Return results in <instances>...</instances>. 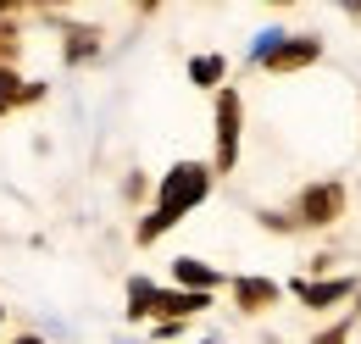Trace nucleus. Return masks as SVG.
<instances>
[{
	"label": "nucleus",
	"mask_w": 361,
	"mask_h": 344,
	"mask_svg": "<svg viewBox=\"0 0 361 344\" xmlns=\"http://www.w3.org/2000/svg\"><path fill=\"white\" fill-rule=\"evenodd\" d=\"M206 195H212V167H206V161H178V167H167L161 172V189H156V206H150V216L134 228V239L139 245H156V239L173 233Z\"/></svg>",
	"instance_id": "1"
},
{
	"label": "nucleus",
	"mask_w": 361,
	"mask_h": 344,
	"mask_svg": "<svg viewBox=\"0 0 361 344\" xmlns=\"http://www.w3.org/2000/svg\"><path fill=\"white\" fill-rule=\"evenodd\" d=\"M350 206V195H345V183L339 178H322V183H306L300 189V206H295V228H334L339 216Z\"/></svg>",
	"instance_id": "2"
},
{
	"label": "nucleus",
	"mask_w": 361,
	"mask_h": 344,
	"mask_svg": "<svg viewBox=\"0 0 361 344\" xmlns=\"http://www.w3.org/2000/svg\"><path fill=\"white\" fill-rule=\"evenodd\" d=\"M322 61V39L312 34H267V44L256 50V67H267V73H300V67H312Z\"/></svg>",
	"instance_id": "3"
},
{
	"label": "nucleus",
	"mask_w": 361,
	"mask_h": 344,
	"mask_svg": "<svg viewBox=\"0 0 361 344\" xmlns=\"http://www.w3.org/2000/svg\"><path fill=\"white\" fill-rule=\"evenodd\" d=\"M239 128H245L239 94H233V89H217V156H212V172L239 167Z\"/></svg>",
	"instance_id": "4"
},
{
	"label": "nucleus",
	"mask_w": 361,
	"mask_h": 344,
	"mask_svg": "<svg viewBox=\"0 0 361 344\" xmlns=\"http://www.w3.org/2000/svg\"><path fill=\"white\" fill-rule=\"evenodd\" d=\"M289 289H295V300L312 305V311H334L339 300H356L361 295V283L345 278V272H334V278H295Z\"/></svg>",
	"instance_id": "5"
},
{
	"label": "nucleus",
	"mask_w": 361,
	"mask_h": 344,
	"mask_svg": "<svg viewBox=\"0 0 361 344\" xmlns=\"http://www.w3.org/2000/svg\"><path fill=\"white\" fill-rule=\"evenodd\" d=\"M283 300V289L272 283V278H233V305L245 311V317H262L272 305Z\"/></svg>",
	"instance_id": "6"
},
{
	"label": "nucleus",
	"mask_w": 361,
	"mask_h": 344,
	"mask_svg": "<svg viewBox=\"0 0 361 344\" xmlns=\"http://www.w3.org/2000/svg\"><path fill=\"white\" fill-rule=\"evenodd\" d=\"M34 100H45V84H28V78H17V67H0V117H11L17 106H34Z\"/></svg>",
	"instance_id": "7"
},
{
	"label": "nucleus",
	"mask_w": 361,
	"mask_h": 344,
	"mask_svg": "<svg viewBox=\"0 0 361 344\" xmlns=\"http://www.w3.org/2000/svg\"><path fill=\"white\" fill-rule=\"evenodd\" d=\"M173 278H178V289H189V295H212V289L223 283V272H217V266H206V261H195V256H178V261H173Z\"/></svg>",
	"instance_id": "8"
},
{
	"label": "nucleus",
	"mask_w": 361,
	"mask_h": 344,
	"mask_svg": "<svg viewBox=\"0 0 361 344\" xmlns=\"http://www.w3.org/2000/svg\"><path fill=\"white\" fill-rule=\"evenodd\" d=\"M223 73H228L223 56H195L189 61V84L195 89H223Z\"/></svg>",
	"instance_id": "9"
},
{
	"label": "nucleus",
	"mask_w": 361,
	"mask_h": 344,
	"mask_svg": "<svg viewBox=\"0 0 361 344\" xmlns=\"http://www.w3.org/2000/svg\"><path fill=\"white\" fill-rule=\"evenodd\" d=\"M356 322H361V295L350 300V311H345L334 328H322V333H317V344H350V328H356Z\"/></svg>",
	"instance_id": "10"
},
{
	"label": "nucleus",
	"mask_w": 361,
	"mask_h": 344,
	"mask_svg": "<svg viewBox=\"0 0 361 344\" xmlns=\"http://www.w3.org/2000/svg\"><path fill=\"white\" fill-rule=\"evenodd\" d=\"M94 50H100V34H94V28H73V34H67V61H90Z\"/></svg>",
	"instance_id": "11"
},
{
	"label": "nucleus",
	"mask_w": 361,
	"mask_h": 344,
	"mask_svg": "<svg viewBox=\"0 0 361 344\" xmlns=\"http://www.w3.org/2000/svg\"><path fill=\"white\" fill-rule=\"evenodd\" d=\"M17 50H23L17 23H11V17H0V67H17Z\"/></svg>",
	"instance_id": "12"
},
{
	"label": "nucleus",
	"mask_w": 361,
	"mask_h": 344,
	"mask_svg": "<svg viewBox=\"0 0 361 344\" xmlns=\"http://www.w3.org/2000/svg\"><path fill=\"white\" fill-rule=\"evenodd\" d=\"M11 344H45V339H34V333H17V339H11Z\"/></svg>",
	"instance_id": "13"
},
{
	"label": "nucleus",
	"mask_w": 361,
	"mask_h": 344,
	"mask_svg": "<svg viewBox=\"0 0 361 344\" xmlns=\"http://www.w3.org/2000/svg\"><path fill=\"white\" fill-rule=\"evenodd\" d=\"M0 322H6V311H0Z\"/></svg>",
	"instance_id": "14"
},
{
	"label": "nucleus",
	"mask_w": 361,
	"mask_h": 344,
	"mask_svg": "<svg viewBox=\"0 0 361 344\" xmlns=\"http://www.w3.org/2000/svg\"><path fill=\"white\" fill-rule=\"evenodd\" d=\"M206 344H217V339H206Z\"/></svg>",
	"instance_id": "15"
}]
</instances>
